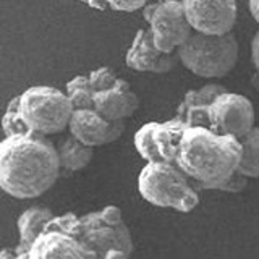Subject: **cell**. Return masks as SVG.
I'll return each mask as SVG.
<instances>
[{"mask_svg":"<svg viewBox=\"0 0 259 259\" xmlns=\"http://www.w3.org/2000/svg\"><path fill=\"white\" fill-rule=\"evenodd\" d=\"M88 76H89V81H91V86L94 91L109 88L110 84L115 83V79L118 78L115 75V71H113L110 67H99V68L93 70Z\"/></svg>","mask_w":259,"mask_h":259,"instance_id":"cb8c5ba5","label":"cell"},{"mask_svg":"<svg viewBox=\"0 0 259 259\" xmlns=\"http://www.w3.org/2000/svg\"><path fill=\"white\" fill-rule=\"evenodd\" d=\"M156 123H157V121H149V123H144L135 133V138H133L135 149L141 156V159L146 160V162L160 160L159 151H157L156 143H154V138H152V132H154V128H156Z\"/></svg>","mask_w":259,"mask_h":259,"instance_id":"ffe728a7","label":"cell"},{"mask_svg":"<svg viewBox=\"0 0 259 259\" xmlns=\"http://www.w3.org/2000/svg\"><path fill=\"white\" fill-rule=\"evenodd\" d=\"M62 174L57 144L39 133H16L0 141V190L15 199H34Z\"/></svg>","mask_w":259,"mask_h":259,"instance_id":"6da1fadb","label":"cell"},{"mask_svg":"<svg viewBox=\"0 0 259 259\" xmlns=\"http://www.w3.org/2000/svg\"><path fill=\"white\" fill-rule=\"evenodd\" d=\"M65 93L73 105V109H89L93 107L94 89L88 75H76L65 84Z\"/></svg>","mask_w":259,"mask_h":259,"instance_id":"ac0fdd59","label":"cell"},{"mask_svg":"<svg viewBox=\"0 0 259 259\" xmlns=\"http://www.w3.org/2000/svg\"><path fill=\"white\" fill-rule=\"evenodd\" d=\"M99 12H117V13H133L143 10V7L151 0H76Z\"/></svg>","mask_w":259,"mask_h":259,"instance_id":"44dd1931","label":"cell"},{"mask_svg":"<svg viewBox=\"0 0 259 259\" xmlns=\"http://www.w3.org/2000/svg\"><path fill=\"white\" fill-rule=\"evenodd\" d=\"M248 182H249V178L241 175L237 170V172H235L232 177L227 178V180L212 185L210 186V190L212 191H224V193H230V194H238V193L246 190Z\"/></svg>","mask_w":259,"mask_h":259,"instance_id":"603a6c76","label":"cell"},{"mask_svg":"<svg viewBox=\"0 0 259 259\" xmlns=\"http://www.w3.org/2000/svg\"><path fill=\"white\" fill-rule=\"evenodd\" d=\"M241 143V159L238 164V172L248 178L259 177V126H253L246 135L240 138Z\"/></svg>","mask_w":259,"mask_h":259,"instance_id":"e0dca14e","label":"cell"},{"mask_svg":"<svg viewBox=\"0 0 259 259\" xmlns=\"http://www.w3.org/2000/svg\"><path fill=\"white\" fill-rule=\"evenodd\" d=\"M251 63H253L254 70L259 73V29L253 36V40H251Z\"/></svg>","mask_w":259,"mask_h":259,"instance_id":"d4e9b609","label":"cell"},{"mask_svg":"<svg viewBox=\"0 0 259 259\" xmlns=\"http://www.w3.org/2000/svg\"><path fill=\"white\" fill-rule=\"evenodd\" d=\"M71 212L54 215L46 229L29 248L28 259L39 257H73V259H93L91 253L84 248L76 235L70 230Z\"/></svg>","mask_w":259,"mask_h":259,"instance_id":"9c48e42d","label":"cell"},{"mask_svg":"<svg viewBox=\"0 0 259 259\" xmlns=\"http://www.w3.org/2000/svg\"><path fill=\"white\" fill-rule=\"evenodd\" d=\"M0 126H2L5 136L16 135V133H28L26 126H24V123L21 121L18 112H16L12 102L7 104V109L4 112L2 118H0Z\"/></svg>","mask_w":259,"mask_h":259,"instance_id":"7402d4cb","label":"cell"},{"mask_svg":"<svg viewBox=\"0 0 259 259\" xmlns=\"http://www.w3.org/2000/svg\"><path fill=\"white\" fill-rule=\"evenodd\" d=\"M54 215L55 214L52 210L44 206H32L20 214L18 221H16L20 241H18V245L15 246L16 253H18V259H23V257L28 259L29 248L40 235V232L46 229V225L52 221Z\"/></svg>","mask_w":259,"mask_h":259,"instance_id":"5bb4252c","label":"cell"},{"mask_svg":"<svg viewBox=\"0 0 259 259\" xmlns=\"http://www.w3.org/2000/svg\"><path fill=\"white\" fill-rule=\"evenodd\" d=\"M125 63L128 68L141 73H156V75H165L172 71L180 60L177 52H162L154 44V39L149 28L138 29L132 44H130Z\"/></svg>","mask_w":259,"mask_h":259,"instance_id":"7c38bea8","label":"cell"},{"mask_svg":"<svg viewBox=\"0 0 259 259\" xmlns=\"http://www.w3.org/2000/svg\"><path fill=\"white\" fill-rule=\"evenodd\" d=\"M93 107L109 120H126L140 109V97L128 81L117 78L109 88L94 91Z\"/></svg>","mask_w":259,"mask_h":259,"instance_id":"4fadbf2b","label":"cell"},{"mask_svg":"<svg viewBox=\"0 0 259 259\" xmlns=\"http://www.w3.org/2000/svg\"><path fill=\"white\" fill-rule=\"evenodd\" d=\"M240 159L241 143L237 136L204 125H188L178 144L175 164L191 178L196 190L202 191L232 177Z\"/></svg>","mask_w":259,"mask_h":259,"instance_id":"7a4b0ae2","label":"cell"},{"mask_svg":"<svg viewBox=\"0 0 259 259\" xmlns=\"http://www.w3.org/2000/svg\"><path fill=\"white\" fill-rule=\"evenodd\" d=\"M186 126L188 125L177 115L167 121H160V123L157 121L156 128H154V132H152V138L159 151L160 160L175 162L178 144H180L182 135Z\"/></svg>","mask_w":259,"mask_h":259,"instance_id":"9a60e30c","label":"cell"},{"mask_svg":"<svg viewBox=\"0 0 259 259\" xmlns=\"http://www.w3.org/2000/svg\"><path fill=\"white\" fill-rule=\"evenodd\" d=\"M183 5L193 31L225 34L237 24V0H183Z\"/></svg>","mask_w":259,"mask_h":259,"instance_id":"30bf717a","label":"cell"},{"mask_svg":"<svg viewBox=\"0 0 259 259\" xmlns=\"http://www.w3.org/2000/svg\"><path fill=\"white\" fill-rule=\"evenodd\" d=\"M57 151H59L62 172H79L91 164L94 157V148L81 143L71 135L57 144Z\"/></svg>","mask_w":259,"mask_h":259,"instance_id":"2e32d148","label":"cell"},{"mask_svg":"<svg viewBox=\"0 0 259 259\" xmlns=\"http://www.w3.org/2000/svg\"><path fill=\"white\" fill-rule=\"evenodd\" d=\"M13 259V257H18V253H16V249L13 248H5L0 251V259Z\"/></svg>","mask_w":259,"mask_h":259,"instance_id":"4316f807","label":"cell"},{"mask_svg":"<svg viewBox=\"0 0 259 259\" xmlns=\"http://www.w3.org/2000/svg\"><path fill=\"white\" fill-rule=\"evenodd\" d=\"M209 126L219 133L237 136L238 140L254 126L256 112L246 96L238 93L219 94L207 107Z\"/></svg>","mask_w":259,"mask_h":259,"instance_id":"ba28073f","label":"cell"},{"mask_svg":"<svg viewBox=\"0 0 259 259\" xmlns=\"http://www.w3.org/2000/svg\"><path fill=\"white\" fill-rule=\"evenodd\" d=\"M240 46L233 32L206 34L193 31L177 49L183 67L199 78H224L237 67Z\"/></svg>","mask_w":259,"mask_h":259,"instance_id":"5b68a950","label":"cell"},{"mask_svg":"<svg viewBox=\"0 0 259 259\" xmlns=\"http://www.w3.org/2000/svg\"><path fill=\"white\" fill-rule=\"evenodd\" d=\"M138 191L149 204L183 214L199 204V190L175 162H146L138 175Z\"/></svg>","mask_w":259,"mask_h":259,"instance_id":"277c9868","label":"cell"},{"mask_svg":"<svg viewBox=\"0 0 259 259\" xmlns=\"http://www.w3.org/2000/svg\"><path fill=\"white\" fill-rule=\"evenodd\" d=\"M143 18L148 23L154 44L162 52H177L193 28L186 18L183 0H156L143 7Z\"/></svg>","mask_w":259,"mask_h":259,"instance_id":"52a82bcc","label":"cell"},{"mask_svg":"<svg viewBox=\"0 0 259 259\" xmlns=\"http://www.w3.org/2000/svg\"><path fill=\"white\" fill-rule=\"evenodd\" d=\"M227 91V88H224L222 84H217V83H209L201 86L199 89H188L185 93V97L182 104L178 105V110L177 112H182L186 110L190 107H201V105H209L212 102L219 94H222Z\"/></svg>","mask_w":259,"mask_h":259,"instance_id":"d6986e66","label":"cell"},{"mask_svg":"<svg viewBox=\"0 0 259 259\" xmlns=\"http://www.w3.org/2000/svg\"><path fill=\"white\" fill-rule=\"evenodd\" d=\"M70 230L94 257L125 259L133 254V237L120 207L109 204L101 210L76 215L71 212Z\"/></svg>","mask_w":259,"mask_h":259,"instance_id":"3957f363","label":"cell"},{"mask_svg":"<svg viewBox=\"0 0 259 259\" xmlns=\"http://www.w3.org/2000/svg\"><path fill=\"white\" fill-rule=\"evenodd\" d=\"M68 132L76 140L91 148L115 143L125 132V120H109L94 107L75 109L71 113Z\"/></svg>","mask_w":259,"mask_h":259,"instance_id":"8fae6325","label":"cell"},{"mask_svg":"<svg viewBox=\"0 0 259 259\" xmlns=\"http://www.w3.org/2000/svg\"><path fill=\"white\" fill-rule=\"evenodd\" d=\"M28 132L44 136L68 130L73 105L65 91L54 86H31L10 99Z\"/></svg>","mask_w":259,"mask_h":259,"instance_id":"8992f818","label":"cell"},{"mask_svg":"<svg viewBox=\"0 0 259 259\" xmlns=\"http://www.w3.org/2000/svg\"><path fill=\"white\" fill-rule=\"evenodd\" d=\"M248 7H249V13L253 15V18L259 24V0H248Z\"/></svg>","mask_w":259,"mask_h":259,"instance_id":"484cf974","label":"cell"}]
</instances>
